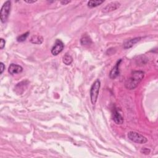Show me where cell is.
Here are the masks:
<instances>
[{"instance_id": "obj_4", "label": "cell", "mask_w": 158, "mask_h": 158, "mask_svg": "<svg viewBox=\"0 0 158 158\" xmlns=\"http://www.w3.org/2000/svg\"><path fill=\"white\" fill-rule=\"evenodd\" d=\"M11 3L10 1H7L4 3L3 6L1 8V13H0V19L3 23L6 22L9 17Z\"/></svg>"}, {"instance_id": "obj_8", "label": "cell", "mask_w": 158, "mask_h": 158, "mask_svg": "<svg viewBox=\"0 0 158 158\" xmlns=\"http://www.w3.org/2000/svg\"><path fill=\"white\" fill-rule=\"evenodd\" d=\"M22 71H23V68L22 67H21L20 66L14 64H11L8 68V72L10 74H11V75L20 73L22 72Z\"/></svg>"}, {"instance_id": "obj_1", "label": "cell", "mask_w": 158, "mask_h": 158, "mask_svg": "<svg viewBox=\"0 0 158 158\" xmlns=\"http://www.w3.org/2000/svg\"><path fill=\"white\" fill-rule=\"evenodd\" d=\"M145 73L141 71H136L131 72L130 77L125 82V86L129 89H134L139 85L143 78Z\"/></svg>"}, {"instance_id": "obj_16", "label": "cell", "mask_w": 158, "mask_h": 158, "mask_svg": "<svg viewBox=\"0 0 158 158\" xmlns=\"http://www.w3.org/2000/svg\"><path fill=\"white\" fill-rule=\"evenodd\" d=\"M141 152L144 155H149L150 152V150L146 148H143L141 150Z\"/></svg>"}, {"instance_id": "obj_17", "label": "cell", "mask_w": 158, "mask_h": 158, "mask_svg": "<svg viewBox=\"0 0 158 158\" xmlns=\"http://www.w3.org/2000/svg\"><path fill=\"white\" fill-rule=\"evenodd\" d=\"M5 44H6V41H5L4 39L1 38V40H0V48H1V50H3L4 48Z\"/></svg>"}, {"instance_id": "obj_14", "label": "cell", "mask_w": 158, "mask_h": 158, "mask_svg": "<svg viewBox=\"0 0 158 158\" xmlns=\"http://www.w3.org/2000/svg\"><path fill=\"white\" fill-rule=\"evenodd\" d=\"M103 2V1H89L88 2V6L90 8H95L102 4Z\"/></svg>"}, {"instance_id": "obj_19", "label": "cell", "mask_w": 158, "mask_h": 158, "mask_svg": "<svg viewBox=\"0 0 158 158\" xmlns=\"http://www.w3.org/2000/svg\"><path fill=\"white\" fill-rule=\"evenodd\" d=\"M71 1H61V3L62 4V5H66V4H68V3H69Z\"/></svg>"}, {"instance_id": "obj_18", "label": "cell", "mask_w": 158, "mask_h": 158, "mask_svg": "<svg viewBox=\"0 0 158 158\" xmlns=\"http://www.w3.org/2000/svg\"><path fill=\"white\" fill-rule=\"evenodd\" d=\"M4 69H5V66L3 62H1L0 63V73H1V74L3 72Z\"/></svg>"}, {"instance_id": "obj_9", "label": "cell", "mask_w": 158, "mask_h": 158, "mask_svg": "<svg viewBox=\"0 0 158 158\" xmlns=\"http://www.w3.org/2000/svg\"><path fill=\"white\" fill-rule=\"evenodd\" d=\"M120 6V4L119 2H113L108 4L107 6L104 8L103 9V13H108L113 11V10H116L118 9Z\"/></svg>"}, {"instance_id": "obj_5", "label": "cell", "mask_w": 158, "mask_h": 158, "mask_svg": "<svg viewBox=\"0 0 158 158\" xmlns=\"http://www.w3.org/2000/svg\"><path fill=\"white\" fill-rule=\"evenodd\" d=\"M64 43H62V41H61L59 39L56 40L55 44L51 50L52 55L54 56H57V55H59L63 50V49H64Z\"/></svg>"}, {"instance_id": "obj_11", "label": "cell", "mask_w": 158, "mask_h": 158, "mask_svg": "<svg viewBox=\"0 0 158 158\" xmlns=\"http://www.w3.org/2000/svg\"><path fill=\"white\" fill-rule=\"evenodd\" d=\"M43 41V38L39 35H34L30 38V42L31 43L40 45Z\"/></svg>"}, {"instance_id": "obj_12", "label": "cell", "mask_w": 158, "mask_h": 158, "mask_svg": "<svg viewBox=\"0 0 158 158\" xmlns=\"http://www.w3.org/2000/svg\"><path fill=\"white\" fill-rule=\"evenodd\" d=\"M62 61L66 65L69 66L72 64V62L73 61V59H72L71 56H70L69 55H68V54H66L64 55V57H63Z\"/></svg>"}, {"instance_id": "obj_2", "label": "cell", "mask_w": 158, "mask_h": 158, "mask_svg": "<svg viewBox=\"0 0 158 158\" xmlns=\"http://www.w3.org/2000/svg\"><path fill=\"white\" fill-rule=\"evenodd\" d=\"M100 87H101V82H100L99 80H96L93 83V84L91 87L90 99H91L92 103L93 104H95L97 101Z\"/></svg>"}, {"instance_id": "obj_10", "label": "cell", "mask_w": 158, "mask_h": 158, "mask_svg": "<svg viewBox=\"0 0 158 158\" xmlns=\"http://www.w3.org/2000/svg\"><path fill=\"white\" fill-rule=\"evenodd\" d=\"M141 39V37H136L127 40V41L125 42V43L124 44V48L125 49H129L131 48L134 45H135L136 43H137L138 41H140Z\"/></svg>"}, {"instance_id": "obj_15", "label": "cell", "mask_w": 158, "mask_h": 158, "mask_svg": "<svg viewBox=\"0 0 158 158\" xmlns=\"http://www.w3.org/2000/svg\"><path fill=\"white\" fill-rule=\"evenodd\" d=\"M29 34H30L29 31H28V32H27V33L24 34L22 35L19 36L17 38V41L18 42H23V41H25L26 39H27V38L28 37Z\"/></svg>"}, {"instance_id": "obj_13", "label": "cell", "mask_w": 158, "mask_h": 158, "mask_svg": "<svg viewBox=\"0 0 158 158\" xmlns=\"http://www.w3.org/2000/svg\"><path fill=\"white\" fill-rule=\"evenodd\" d=\"M81 44L82 45H91L92 43V41L91 38L88 36H84L81 38L80 40Z\"/></svg>"}, {"instance_id": "obj_3", "label": "cell", "mask_w": 158, "mask_h": 158, "mask_svg": "<svg viewBox=\"0 0 158 158\" xmlns=\"http://www.w3.org/2000/svg\"><path fill=\"white\" fill-rule=\"evenodd\" d=\"M128 138L135 143H139V144H145L146 143L148 140L143 135H141L140 134H138L136 131H130L128 133Z\"/></svg>"}, {"instance_id": "obj_6", "label": "cell", "mask_w": 158, "mask_h": 158, "mask_svg": "<svg viewBox=\"0 0 158 158\" xmlns=\"http://www.w3.org/2000/svg\"><path fill=\"white\" fill-rule=\"evenodd\" d=\"M113 119L115 124L118 125L122 124L124 122V118L121 114L118 112L116 109H114L113 110Z\"/></svg>"}, {"instance_id": "obj_20", "label": "cell", "mask_w": 158, "mask_h": 158, "mask_svg": "<svg viewBox=\"0 0 158 158\" xmlns=\"http://www.w3.org/2000/svg\"><path fill=\"white\" fill-rule=\"evenodd\" d=\"M36 1H28V0H27V1H25V3H29V4H31V3H35Z\"/></svg>"}, {"instance_id": "obj_7", "label": "cell", "mask_w": 158, "mask_h": 158, "mask_svg": "<svg viewBox=\"0 0 158 158\" xmlns=\"http://www.w3.org/2000/svg\"><path fill=\"white\" fill-rule=\"evenodd\" d=\"M121 62H122V59H119L117 62L116 64L114 66L112 70L110 71L109 73V77L110 78L114 79L119 75V66Z\"/></svg>"}]
</instances>
